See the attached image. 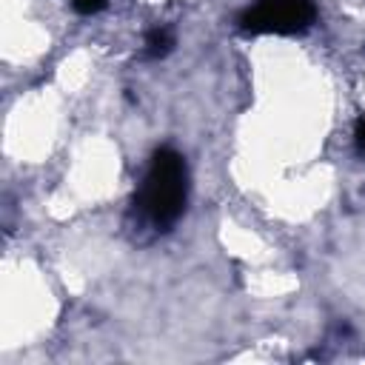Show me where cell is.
Instances as JSON below:
<instances>
[{
    "mask_svg": "<svg viewBox=\"0 0 365 365\" xmlns=\"http://www.w3.org/2000/svg\"><path fill=\"white\" fill-rule=\"evenodd\" d=\"M137 211L157 231L171 228L188 202V165L185 157L168 145L157 148L148 160L143 182L137 188Z\"/></svg>",
    "mask_w": 365,
    "mask_h": 365,
    "instance_id": "6da1fadb",
    "label": "cell"
},
{
    "mask_svg": "<svg viewBox=\"0 0 365 365\" xmlns=\"http://www.w3.org/2000/svg\"><path fill=\"white\" fill-rule=\"evenodd\" d=\"M317 20L311 0H257L240 11L237 26L245 34H302Z\"/></svg>",
    "mask_w": 365,
    "mask_h": 365,
    "instance_id": "7a4b0ae2",
    "label": "cell"
},
{
    "mask_svg": "<svg viewBox=\"0 0 365 365\" xmlns=\"http://www.w3.org/2000/svg\"><path fill=\"white\" fill-rule=\"evenodd\" d=\"M171 48H174V34H171V29L157 26V29H151V31L145 34V54H148V57L160 60V57H165Z\"/></svg>",
    "mask_w": 365,
    "mask_h": 365,
    "instance_id": "3957f363",
    "label": "cell"
},
{
    "mask_svg": "<svg viewBox=\"0 0 365 365\" xmlns=\"http://www.w3.org/2000/svg\"><path fill=\"white\" fill-rule=\"evenodd\" d=\"M68 3L77 14H86V17H91V14H97L108 6V0H68Z\"/></svg>",
    "mask_w": 365,
    "mask_h": 365,
    "instance_id": "277c9868",
    "label": "cell"
},
{
    "mask_svg": "<svg viewBox=\"0 0 365 365\" xmlns=\"http://www.w3.org/2000/svg\"><path fill=\"white\" fill-rule=\"evenodd\" d=\"M354 140H356V148H359V154L365 157V114L356 120V128H354Z\"/></svg>",
    "mask_w": 365,
    "mask_h": 365,
    "instance_id": "5b68a950",
    "label": "cell"
}]
</instances>
